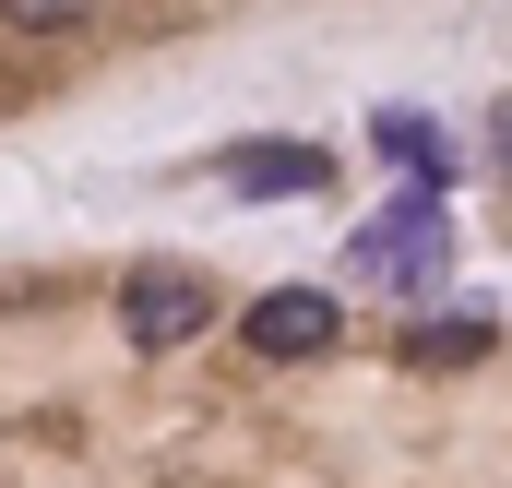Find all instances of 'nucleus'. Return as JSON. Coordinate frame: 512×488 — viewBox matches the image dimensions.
I'll list each match as a JSON object with an SVG mask.
<instances>
[{
    "mask_svg": "<svg viewBox=\"0 0 512 488\" xmlns=\"http://www.w3.org/2000/svg\"><path fill=\"white\" fill-rule=\"evenodd\" d=\"M489 167H501V179H512V96H501V108H489Z\"/></svg>",
    "mask_w": 512,
    "mask_h": 488,
    "instance_id": "obj_8",
    "label": "nucleus"
},
{
    "mask_svg": "<svg viewBox=\"0 0 512 488\" xmlns=\"http://www.w3.org/2000/svg\"><path fill=\"white\" fill-rule=\"evenodd\" d=\"M346 334V310L322 298V286H274V298H251V358H322Z\"/></svg>",
    "mask_w": 512,
    "mask_h": 488,
    "instance_id": "obj_3",
    "label": "nucleus"
},
{
    "mask_svg": "<svg viewBox=\"0 0 512 488\" xmlns=\"http://www.w3.org/2000/svg\"><path fill=\"white\" fill-rule=\"evenodd\" d=\"M322 179H334L322 143H239V155H227V191H239V203H298V191H322Z\"/></svg>",
    "mask_w": 512,
    "mask_h": 488,
    "instance_id": "obj_5",
    "label": "nucleus"
},
{
    "mask_svg": "<svg viewBox=\"0 0 512 488\" xmlns=\"http://www.w3.org/2000/svg\"><path fill=\"white\" fill-rule=\"evenodd\" d=\"M370 155H382V167H405L417 191H453V179H465V155H453V131L429 120V108H382V120H370Z\"/></svg>",
    "mask_w": 512,
    "mask_h": 488,
    "instance_id": "obj_4",
    "label": "nucleus"
},
{
    "mask_svg": "<svg viewBox=\"0 0 512 488\" xmlns=\"http://www.w3.org/2000/svg\"><path fill=\"white\" fill-rule=\"evenodd\" d=\"M453 262V215H441V191H405L382 203L358 239H346V274H370V286H429Z\"/></svg>",
    "mask_w": 512,
    "mask_h": 488,
    "instance_id": "obj_1",
    "label": "nucleus"
},
{
    "mask_svg": "<svg viewBox=\"0 0 512 488\" xmlns=\"http://www.w3.org/2000/svg\"><path fill=\"white\" fill-rule=\"evenodd\" d=\"M84 12H96V0H0V24H12V36H72Z\"/></svg>",
    "mask_w": 512,
    "mask_h": 488,
    "instance_id": "obj_6",
    "label": "nucleus"
},
{
    "mask_svg": "<svg viewBox=\"0 0 512 488\" xmlns=\"http://www.w3.org/2000/svg\"><path fill=\"white\" fill-rule=\"evenodd\" d=\"M120 334L143 358H167V346H191V334H215V274H191V262H143L120 286Z\"/></svg>",
    "mask_w": 512,
    "mask_h": 488,
    "instance_id": "obj_2",
    "label": "nucleus"
},
{
    "mask_svg": "<svg viewBox=\"0 0 512 488\" xmlns=\"http://www.w3.org/2000/svg\"><path fill=\"white\" fill-rule=\"evenodd\" d=\"M477 346H489V322H429L417 334V358H477Z\"/></svg>",
    "mask_w": 512,
    "mask_h": 488,
    "instance_id": "obj_7",
    "label": "nucleus"
}]
</instances>
